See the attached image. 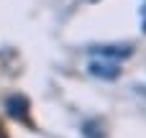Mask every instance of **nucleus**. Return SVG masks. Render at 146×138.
I'll list each match as a JSON object with an SVG mask.
<instances>
[{
	"mask_svg": "<svg viewBox=\"0 0 146 138\" xmlns=\"http://www.w3.org/2000/svg\"><path fill=\"white\" fill-rule=\"evenodd\" d=\"M90 69H92V74H103V77H115L118 74V64L115 61H92Z\"/></svg>",
	"mask_w": 146,
	"mask_h": 138,
	"instance_id": "1",
	"label": "nucleus"
},
{
	"mask_svg": "<svg viewBox=\"0 0 146 138\" xmlns=\"http://www.w3.org/2000/svg\"><path fill=\"white\" fill-rule=\"evenodd\" d=\"M0 138H5V136H3V133H0Z\"/></svg>",
	"mask_w": 146,
	"mask_h": 138,
	"instance_id": "2",
	"label": "nucleus"
}]
</instances>
